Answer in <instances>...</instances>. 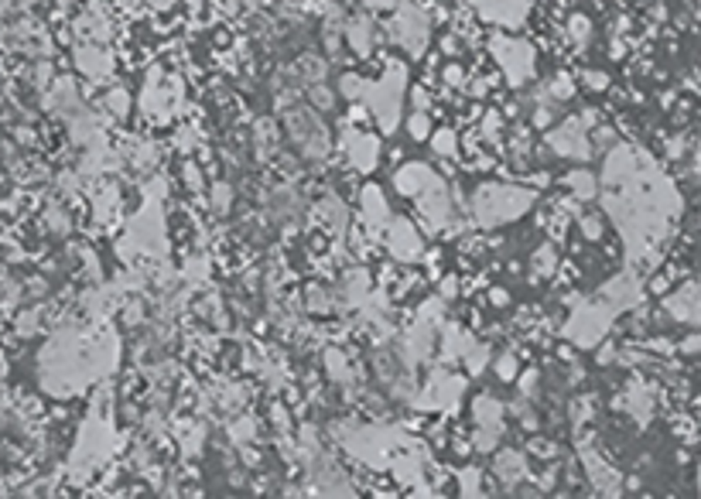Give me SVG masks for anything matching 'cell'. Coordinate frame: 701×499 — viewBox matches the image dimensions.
I'll use <instances>...</instances> for the list:
<instances>
[{
	"mask_svg": "<svg viewBox=\"0 0 701 499\" xmlns=\"http://www.w3.org/2000/svg\"><path fill=\"white\" fill-rule=\"evenodd\" d=\"M671 308H674L678 318H695V322H701V301H698V291L695 288L681 291L678 301H671Z\"/></svg>",
	"mask_w": 701,
	"mask_h": 499,
	"instance_id": "obj_1",
	"label": "cell"
}]
</instances>
